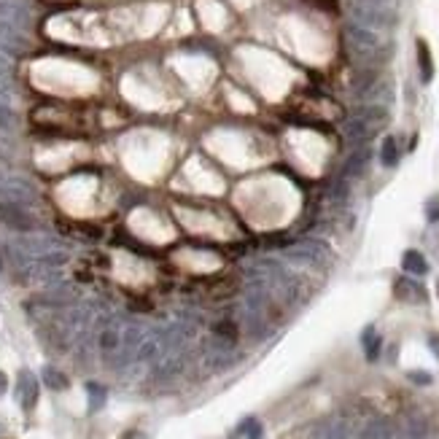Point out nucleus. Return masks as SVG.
Segmentation results:
<instances>
[{"instance_id": "obj_10", "label": "nucleus", "mask_w": 439, "mask_h": 439, "mask_svg": "<svg viewBox=\"0 0 439 439\" xmlns=\"http://www.w3.org/2000/svg\"><path fill=\"white\" fill-rule=\"evenodd\" d=\"M240 434H243L246 439H261V426H259V420H253V418L243 420V426H240Z\"/></svg>"}, {"instance_id": "obj_7", "label": "nucleus", "mask_w": 439, "mask_h": 439, "mask_svg": "<svg viewBox=\"0 0 439 439\" xmlns=\"http://www.w3.org/2000/svg\"><path fill=\"white\" fill-rule=\"evenodd\" d=\"M380 157H383V164H388V167H394V164L399 162V146H396V140H394V138H385V140H383V151H380Z\"/></svg>"}, {"instance_id": "obj_4", "label": "nucleus", "mask_w": 439, "mask_h": 439, "mask_svg": "<svg viewBox=\"0 0 439 439\" xmlns=\"http://www.w3.org/2000/svg\"><path fill=\"white\" fill-rule=\"evenodd\" d=\"M418 65H420V78L423 84H429L434 78V63H431V52L426 41H418Z\"/></svg>"}, {"instance_id": "obj_2", "label": "nucleus", "mask_w": 439, "mask_h": 439, "mask_svg": "<svg viewBox=\"0 0 439 439\" xmlns=\"http://www.w3.org/2000/svg\"><path fill=\"white\" fill-rule=\"evenodd\" d=\"M350 17L356 25L367 28V30H388L396 25V11L391 6H367V3H353L350 6Z\"/></svg>"}, {"instance_id": "obj_1", "label": "nucleus", "mask_w": 439, "mask_h": 439, "mask_svg": "<svg viewBox=\"0 0 439 439\" xmlns=\"http://www.w3.org/2000/svg\"><path fill=\"white\" fill-rule=\"evenodd\" d=\"M345 43H347V52L358 60V63H375L380 60L383 54V41L375 30H367L361 25H347L345 30Z\"/></svg>"}, {"instance_id": "obj_9", "label": "nucleus", "mask_w": 439, "mask_h": 439, "mask_svg": "<svg viewBox=\"0 0 439 439\" xmlns=\"http://www.w3.org/2000/svg\"><path fill=\"white\" fill-rule=\"evenodd\" d=\"M43 380H46V383H49V388H54V391H63V388H67V377H65L63 372H54L52 367H46Z\"/></svg>"}, {"instance_id": "obj_3", "label": "nucleus", "mask_w": 439, "mask_h": 439, "mask_svg": "<svg viewBox=\"0 0 439 439\" xmlns=\"http://www.w3.org/2000/svg\"><path fill=\"white\" fill-rule=\"evenodd\" d=\"M17 396L22 402V409H32L38 402V380L30 372H19V388H17Z\"/></svg>"}, {"instance_id": "obj_6", "label": "nucleus", "mask_w": 439, "mask_h": 439, "mask_svg": "<svg viewBox=\"0 0 439 439\" xmlns=\"http://www.w3.org/2000/svg\"><path fill=\"white\" fill-rule=\"evenodd\" d=\"M402 267L407 270L409 275H426L429 272V264H426V259L420 256L418 251H407L405 253V259H402Z\"/></svg>"}, {"instance_id": "obj_13", "label": "nucleus", "mask_w": 439, "mask_h": 439, "mask_svg": "<svg viewBox=\"0 0 439 439\" xmlns=\"http://www.w3.org/2000/svg\"><path fill=\"white\" fill-rule=\"evenodd\" d=\"M412 380H415V383H431V375H423V372H412Z\"/></svg>"}, {"instance_id": "obj_5", "label": "nucleus", "mask_w": 439, "mask_h": 439, "mask_svg": "<svg viewBox=\"0 0 439 439\" xmlns=\"http://www.w3.org/2000/svg\"><path fill=\"white\" fill-rule=\"evenodd\" d=\"M396 297H399V299H415V302H423V299H426V291H423L418 283L402 278V281H396Z\"/></svg>"}, {"instance_id": "obj_11", "label": "nucleus", "mask_w": 439, "mask_h": 439, "mask_svg": "<svg viewBox=\"0 0 439 439\" xmlns=\"http://www.w3.org/2000/svg\"><path fill=\"white\" fill-rule=\"evenodd\" d=\"M89 388V399H92V409L103 407V402H105V391L100 388V385H87Z\"/></svg>"}, {"instance_id": "obj_14", "label": "nucleus", "mask_w": 439, "mask_h": 439, "mask_svg": "<svg viewBox=\"0 0 439 439\" xmlns=\"http://www.w3.org/2000/svg\"><path fill=\"white\" fill-rule=\"evenodd\" d=\"M6 385H8V383H6V375H3V372H0V396H3V394H6Z\"/></svg>"}, {"instance_id": "obj_8", "label": "nucleus", "mask_w": 439, "mask_h": 439, "mask_svg": "<svg viewBox=\"0 0 439 439\" xmlns=\"http://www.w3.org/2000/svg\"><path fill=\"white\" fill-rule=\"evenodd\" d=\"M364 350H367V358H370V361H375L377 353H380V337H377V332L372 326L364 332Z\"/></svg>"}, {"instance_id": "obj_12", "label": "nucleus", "mask_w": 439, "mask_h": 439, "mask_svg": "<svg viewBox=\"0 0 439 439\" xmlns=\"http://www.w3.org/2000/svg\"><path fill=\"white\" fill-rule=\"evenodd\" d=\"M429 219L431 221H439V194L429 202Z\"/></svg>"}, {"instance_id": "obj_15", "label": "nucleus", "mask_w": 439, "mask_h": 439, "mask_svg": "<svg viewBox=\"0 0 439 439\" xmlns=\"http://www.w3.org/2000/svg\"><path fill=\"white\" fill-rule=\"evenodd\" d=\"M437 291H439V283H437Z\"/></svg>"}]
</instances>
